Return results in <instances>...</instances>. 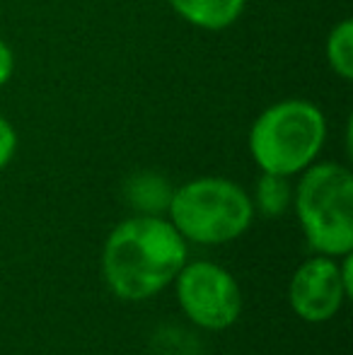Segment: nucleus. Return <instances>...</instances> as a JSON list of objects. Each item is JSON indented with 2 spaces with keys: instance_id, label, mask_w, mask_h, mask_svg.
I'll use <instances>...</instances> for the list:
<instances>
[{
  "instance_id": "1",
  "label": "nucleus",
  "mask_w": 353,
  "mask_h": 355,
  "mask_svg": "<svg viewBox=\"0 0 353 355\" xmlns=\"http://www.w3.org/2000/svg\"><path fill=\"white\" fill-rule=\"evenodd\" d=\"M187 254V239L170 220L141 213L109 232L102 249V276L117 297L141 302L175 283Z\"/></svg>"
},
{
  "instance_id": "2",
  "label": "nucleus",
  "mask_w": 353,
  "mask_h": 355,
  "mask_svg": "<svg viewBox=\"0 0 353 355\" xmlns=\"http://www.w3.org/2000/svg\"><path fill=\"white\" fill-rule=\"evenodd\" d=\"M167 213L187 242L213 247L232 242L250 230L255 203L230 179L201 177L172 191Z\"/></svg>"
},
{
  "instance_id": "3",
  "label": "nucleus",
  "mask_w": 353,
  "mask_h": 355,
  "mask_svg": "<svg viewBox=\"0 0 353 355\" xmlns=\"http://www.w3.org/2000/svg\"><path fill=\"white\" fill-rule=\"evenodd\" d=\"M295 213L312 252L334 259L353 252V177L344 164L320 162L302 169Z\"/></svg>"
},
{
  "instance_id": "4",
  "label": "nucleus",
  "mask_w": 353,
  "mask_h": 355,
  "mask_svg": "<svg viewBox=\"0 0 353 355\" xmlns=\"http://www.w3.org/2000/svg\"><path fill=\"white\" fill-rule=\"evenodd\" d=\"M325 136V114L315 104L283 99L252 123L250 153L261 172L293 177L315 162Z\"/></svg>"
},
{
  "instance_id": "5",
  "label": "nucleus",
  "mask_w": 353,
  "mask_h": 355,
  "mask_svg": "<svg viewBox=\"0 0 353 355\" xmlns=\"http://www.w3.org/2000/svg\"><path fill=\"white\" fill-rule=\"evenodd\" d=\"M182 312L206 331L230 329L242 314V290L235 276L213 261H187L175 278Z\"/></svg>"
},
{
  "instance_id": "6",
  "label": "nucleus",
  "mask_w": 353,
  "mask_h": 355,
  "mask_svg": "<svg viewBox=\"0 0 353 355\" xmlns=\"http://www.w3.org/2000/svg\"><path fill=\"white\" fill-rule=\"evenodd\" d=\"M349 297V290L341 281L339 261L325 254L300 263L288 285V302L293 312L312 324L329 322Z\"/></svg>"
},
{
  "instance_id": "7",
  "label": "nucleus",
  "mask_w": 353,
  "mask_h": 355,
  "mask_svg": "<svg viewBox=\"0 0 353 355\" xmlns=\"http://www.w3.org/2000/svg\"><path fill=\"white\" fill-rule=\"evenodd\" d=\"M247 0H170L175 12L201 29H227L240 19Z\"/></svg>"
},
{
  "instance_id": "8",
  "label": "nucleus",
  "mask_w": 353,
  "mask_h": 355,
  "mask_svg": "<svg viewBox=\"0 0 353 355\" xmlns=\"http://www.w3.org/2000/svg\"><path fill=\"white\" fill-rule=\"evenodd\" d=\"M172 189L157 174H138L128 184V201L138 208V211L148 215H157L160 211H167L170 206Z\"/></svg>"
},
{
  "instance_id": "9",
  "label": "nucleus",
  "mask_w": 353,
  "mask_h": 355,
  "mask_svg": "<svg viewBox=\"0 0 353 355\" xmlns=\"http://www.w3.org/2000/svg\"><path fill=\"white\" fill-rule=\"evenodd\" d=\"M291 201H293V187L288 182V177L261 172L255 189V201H252L257 206V211L264 213L266 218H278V215L288 211Z\"/></svg>"
},
{
  "instance_id": "10",
  "label": "nucleus",
  "mask_w": 353,
  "mask_h": 355,
  "mask_svg": "<svg viewBox=\"0 0 353 355\" xmlns=\"http://www.w3.org/2000/svg\"><path fill=\"white\" fill-rule=\"evenodd\" d=\"M327 61L341 80L353 78V22L341 19L327 39Z\"/></svg>"
},
{
  "instance_id": "11",
  "label": "nucleus",
  "mask_w": 353,
  "mask_h": 355,
  "mask_svg": "<svg viewBox=\"0 0 353 355\" xmlns=\"http://www.w3.org/2000/svg\"><path fill=\"white\" fill-rule=\"evenodd\" d=\"M15 148H17V136H15V128L0 116V169L12 159Z\"/></svg>"
},
{
  "instance_id": "12",
  "label": "nucleus",
  "mask_w": 353,
  "mask_h": 355,
  "mask_svg": "<svg viewBox=\"0 0 353 355\" xmlns=\"http://www.w3.org/2000/svg\"><path fill=\"white\" fill-rule=\"evenodd\" d=\"M12 68H15V58H12V51L5 46V42H0V87L10 80L12 75Z\"/></svg>"
}]
</instances>
